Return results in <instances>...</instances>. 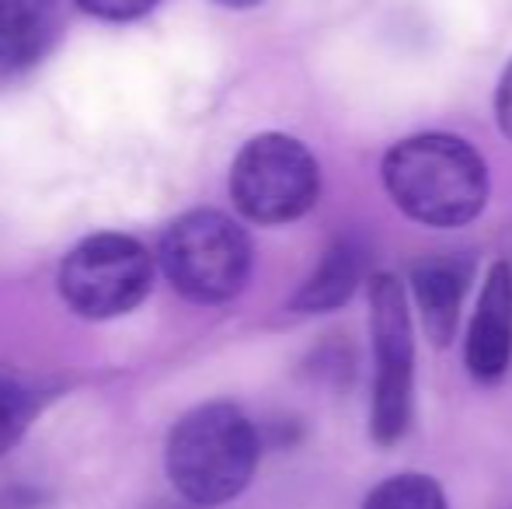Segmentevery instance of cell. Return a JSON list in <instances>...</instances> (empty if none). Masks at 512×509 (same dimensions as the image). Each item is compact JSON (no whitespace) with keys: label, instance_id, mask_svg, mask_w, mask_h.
Masks as SVG:
<instances>
[{"label":"cell","instance_id":"ba28073f","mask_svg":"<svg viewBox=\"0 0 512 509\" xmlns=\"http://www.w3.org/2000/svg\"><path fill=\"white\" fill-rule=\"evenodd\" d=\"M471 276V255H429L411 269V293H415L425 335L436 346H446L457 332L460 300H464Z\"/></svg>","mask_w":512,"mask_h":509},{"label":"cell","instance_id":"7a4b0ae2","mask_svg":"<svg viewBox=\"0 0 512 509\" xmlns=\"http://www.w3.org/2000/svg\"><path fill=\"white\" fill-rule=\"evenodd\" d=\"M258 468V433L227 401L199 405L171 429L168 475L192 506H220L248 489Z\"/></svg>","mask_w":512,"mask_h":509},{"label":"cell","instance_id":"9c48e42d","mask_svg":"<svg viewBox=\"0 0 512 509\" xmlns=\"http://www.w3.org/2000/svg\"><path fill=\"white\" fill-rule=\"evenodd\" d=\"M60 28L56 0H0V81L35 67Z\"/></svg>","mask_w":512,"mask_h":509},{"label":"cell","instance_id":"6da1fadb","mask_svg":"<svg viewBox=\"0 0 512 509\" xmlns=\"http://www.w3.org/2000/svg\"><path fill=\"white\" fill-rule=\"evenodd\" d=\"M384 185L405 217L425 227H464L488 203V168L467 140L418 133L384 157Z\"/></svg>","mask_w":512,"mask_h":509},{"label":"cell","instance_id":"9a60e30c","mask_svg":"<svg viewBox=\"0 0 512 509\" xmlns=\"http://www.w3.org/2000/svg\"><path fill=\"white\" fill-rule=\"evenodd\" d=\"M216 4H223V7H255V4H262V0H216Z\"/></svg>","mask_w":512,"mask_h":509},{"label":"cell","instance_id":"277c9868","mask_svg":"<svg viewBox=\"0 0 512 509\" xmlns=\"http://www.w3.org/2000/svg\"><path fill=\"white\" fill-rule=\"evenodd\" d=\"M321 171L314 154L286 133H262L230 168V196L255 224H290L317 203Z\"/></svg>","mask_w":512,"mask_h":509},{"label":"cell","instance_id":"8992f818","mask_svg":"<svg viewBox=\"0 0 512 509\" xmlns=\"http://www.w3.org/2000/svg\"><path fill=\"white\" fill-rule=\"evenodd\" d=\"M154 283V262L140 241L126 234H95L67 255L60 290L81 318H119L133 311Z\"/></svg>","mask_w":512,"mask_h":509},{"label":"cell","instance_id":"3957f363","mask_svg":"<svg viewBox=\"0 0 512 509\" xmlns=\"http://www.w3.org/2000/svg\"><path fill=\"white\" fill-rule=\"evenodd\" d=\"M161 269L178 293L199 304L237 297L251 276V241L244 227L216 210H192L164 231Z\"/></svg>","mask_w":512,"mask_h":509},{"label":"cell","instance_id":"7c38bea8","mask_svg":"<svg viewBox=\"0 0 512 509\" xmlns=\"http://www.w3.org/2000/svg\"><path fill=\"white\" fill-rule=\"evenodd\" d=\"M35 412H39V394L18 381H0V454L11 450L28 433Z\"/></svg>","mask_w":512,"mask_h":509},{"label":"cell","instance_id":"8fae6325","mask_svg":"<svg viewBox=\"0 0 512 509\" xmlns=\"http://www.w3.org/2000/svg\"><path fill=\"white\" fill-rule=\"evenodd\" d=\"M363 509H450L446 496L429 475H394L366 496Z\"/></svg>","mask_w":512,"mask_h":509},{"label":"cell","instance_id":"30bf717a","mask_svg":"<svg viewBox=\"0 0 512 509\" xmlns=\"http://www.w3.org/2000/svg\"><path fill=\"white\" fill-rule=\"evenodd\" d=\"M366 272V252L356 238H338L324 252L317 269L304 279V286L293 297V311L300 314H328L342 307L356 293Z\"/></svg>","mask_w":512,"mask_h":509},{"label":"cell","instance_id":"52a82bcc","mask_svg":"<svg viewBox=\"0 0 512 509\" xmlns=\"http://www.w3.org/2000/svg\"><path fill=\"white\" fill-rule=\"evenodd\" d=\"M464 360L471 377L481 384H495L506 377L512 363V269L506 262H495L488 269L478 311L467 332Z\"/></svg>","mask_w":512,"mask_h":509},{"label":"cell","instance_id":"2e32d148","mask_svg":"<svg viewBox=\"0 0 512 509\" xmlns=\"http://www.w3.org/2000/svg\"><path fill=\"white\" fill-rule=\"evenodd\" d=\"M161 509H178V506H161Z\"/></svg>","mask_w":512,"mask_h":509},{"label":"cell","instance_id":"5b68a950","mask_svg":"<svg viewBox=\"0 0 512 509\" xmlns=\"http://www.w3.org/2000/svg\"><path fill=\"white\" fill-rule=\"evenodd\" d=\"M370 335H373V408L370 429L380 447H391L408 433L411 381H415V332L405 286L391 272L370 276Z\"/></svg>","mask_w":512,"mask_h":509},{"label":"cell","instance_id":"5bb4252c","mask_svg":"<svg viewBox=\"0 0 512 509\" xmlns=\"http://www.w3.org/2000/svg\"><path fill=\"white\" fill-rule=\"evenodd\" d=\"M495 116H499V129L512 140V60H509V67L502 70L499 91H495Z\"/></svg>","mask_w":512,"mask_h":509},{"label":"cell","instance_id":"4fadbf2b","mask_svg":"<svg viewBox=\"0 0 512 509\" xmlns=\"http://www.w3.org/2000/svg\"><path fill=\"white\" fill-rule=\"evenodd\" d=\"M88 14L95 18H108V21H129L140 18V14L154 11L161 0H77Z\"/></svg>","mask_w":512,"mask_h":509}]
</instances>
